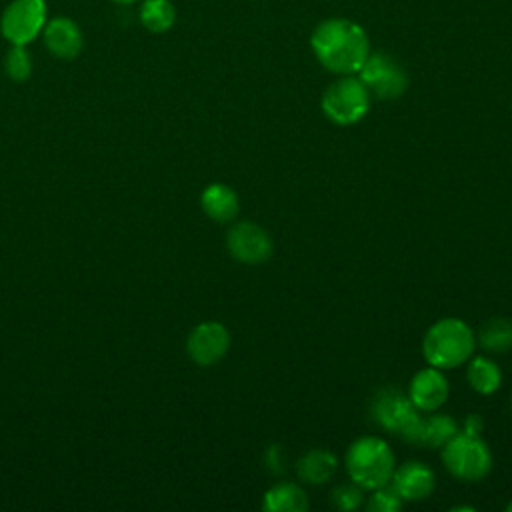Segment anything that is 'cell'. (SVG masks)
I'll list each match as a JSON object with an SVG mask.
<instances>
[{"mask_svg":"<svg viewBox=\"0 0 512 512\" xmlns=\"http://www.w3.org/2000/svg\"><path fill=\"white\" fill-rule=\"evenodd\" d=\"M320 64L336 74H356L370 54L366 32L352 20L328 18L320 22L310 38Z\"/></svg>","mask_w":512,"mask_h":512,"instance_id":"6da1fadb","label":"cell"},{"mask_svg":"<svg viewBox=\"0 0 512 512\" xmlns=\"http://www.w3.org/2000/svg\"><path fill=\"white\" fill-rule=\"evenodd\" d=\"M476 336L460 318H442L434 322L422 340V354L430 366L440 370L456 368L470 360Z\"/></svg>","mask_w":512,"mask_h":512,"instance_id":"7a4b0ae2","label":"cell"},{"mask_svg":"<svg viewBox=\"0 0 512 512\" xmlns=\"http://www.w3.org/2000/svg\"><path fill=\"white\" fill-rule=\"evenodd\" d=\"M346 470L352 482L374 490L390 482L396 462L388 442L380 436H362L346 450Z\"/></svg>","mask_w":512,"mask_h":512,"instance_id":"3957f363","label":"cell"},{"mask_svg":"<svg viewBox=\"0 0 512 512\" xmlns=\"http://www.w3.org/2000/svg\"><path fill=\"white\" fill-rule=\"evenodd\" d=\"M442 462L452 476L474 482L490 472L492 454L480 434L462 430L442 446Z\"/></svg>","mask_w":512,"mask_h":512,"instance_id":"277c9868","label":"cell"},{"mask_svg":"<svg viewBox=\"0 0 512 512\" xmlns=\"http://www.w3.org/2000/svg\"><path fill=\"white\" fill-rule=\"evenodd\" d=\"M370 108V92L354 74H344L332 82L322 94V112L340 126L356 124Z\"/></svg>","mask_w":512,"mask_h":512,"instance_id":"5b68a950","label":"cell"},{"mask_svg":"<svg viewBox=\"0 0 512 512\" xmlns=\"http://www.w3.org/2000/svg\"><path fill=\"white\" fill-rule=\"evenodd\" d=\"M46 0H12L0 16V32L12 46H28L46 26Z\"/></svg>","mask_w":512,"mask_h":512,"instance_id":"8992f818","label":"cell"},{"mask_svg":"<svg viewBox=\"0 0 512 512\" xmlns=\"http://www.w3.org/2000/svg\"><path fill=\"white\" fill-rule=\"evenodd\" d=\"M372 418L382 428L398 434L406 442H412L420 422V410L412 404L410 396L386 388L372 400Z\"/></svg>","mask_w":512,"mask_h":512,"instance_id":"52a82bcc","label":"cell"},{"mask_svg":"<svg viewBox=\"0 0 512 512\" xmlns=\"http://www.w3.org/2000/svg\"><path fill=\"white\" fill-rule=\"evenodd\" d=\"M358 78L364 82L368 92L380 100H394L408 88L406 70L384 52L368 54L358 70Z\"/></svg>","mask_w":512,"mask_h":512,"instance_id":"ba28073f","label":"cell"},{"mask_svg":"<svg viewBox=\"0 0 512 512\" xmlns=\"http://www.w3.org/2000/svg\"><path fill=\"white\" fill-rule=\"evenodd\" d=\"M228 252L234 260L244 264H260L272 256V238L256 222H238L226 236Z\"/></svg>","mask_w":512,"mask_h":512,"instance_id":"9c48e42d","label":"cell"},{"mask_svg":"<svg viewBox=\"0 0 512 512\" xmlns=\"http://www.w3.org/2000/svg\"><path fill=\"white\" fill-rule=\"evenodd\" d=\"M230 348V332L216 320L194 326L186 340L188 356L200 366H212L220 362Z\"/></svg>","mask_w":512,"mask_h":512,"instance_id":"30bf717a","label":"cell"},{"mask_svg":"<svg viewBox=\"0 0 512 512\" xmlns=\"http://www.w3.org/2000/svg\"><path fill=\"white\" fill-rule=\"evenodd\" d=\"M408 396L420 412H434L448 398V380L436 366L422 368L412 376Z\"/></svg>","mask_w":512,"mask_h":512,"instance_id":"8fae6325","label":"cell"},{"mask_svg":"<svg viewBox=\"0 0 512 512\" xmlns=\"http://www.w3.org/2000/svg\"><path fill=\"white\" fill-rule=\"evenodd\" d=\"M390 484L402 500L416 502V500H424L432 494L436 478H434V472L424 462L410 460V462H404L398 468H394Z\"/></svg>","mask_w":512,"mask_h":512,"instance_id":"7c38bea8","label":"cell"},{"mask_svg":"<svg viewBox=\"0 0 512 512\" xmlns=\"http://www.w3.org/2000/svg\"><path fill=\"white\" fill-rule=\"evenodd\" d=\"M42 38L46 48L62 60H72L82 52L84 36L80 26L66 16H56L46 22L42 30Z\"/></svg>","mask_w":512,"mask_h":512,"instance_id":"4fadbf2b","label":"cell"},{"mask_svg":"<svg viewBox=\"0 0 512 512\" xmlns=\"http://www.w3.org/2000/svg\"><path fill=\"white\" fill-rule=\"evenodd\" d=\"M200 206L204 214L216 222H230L236 218L240 202L236 192L222 182H214L202 190Z\"/></svg>","mask_w":512,"mask_h":512,"instance_id":"5bb4252c","label":"cell"},{"mask_svg":"<svg viewBox=\"0 0 512 512\" xmlns=\"http://www.w3.org/2000/svg\"><path fill=\"white\" fill-rule=\"evenodd\" d=\"M458 434V424L448 414L420 416L412 444H422L428 448H442L452 436Z\"/></svg>","mask_w":512,"mask_h":512,"instance_id":"9a60e30c","label":"cell"},{"mask_svg":"<svg viewBox=\"0 0 512 512\" xmlns=\"http://www.w3.org/2000/svg\"><path fill=\"white\" fill-rule=\"evenodd\" d=\"M338 468V460L332 452L322 448H312L300 456L296 462V472L306 484H324L328 482Z\"/></svg>","mask_w":512,"mask_h":512,"instance_id":"2e32d148","label":"cell"},{"mask_svg":"<svg viewBox=\"0 0 512 512\" xmlns=\"http://www.w3.org/2000/svg\"><path fill=\"white\" fill-rule=\"evenodd\" d=\"M262 508L268 512H304L308 508V496L294 482H278L266 490Z\"/></svg>","mask_w":512,"mask_h":512,"instance_id":"e0dca14e","label":"cell"},{"mask_svg":"<svg viewBox=\"0 0 512 512\" xmlns=\"http://www.w3.org/2000/svg\"><path fill=\"white\" fill-rule=\"evenodd\" d=\"M466 378H468V384L478 394H492L500 388L502 372L494 360L486 356H474V358L470 356Z\"/></svg>","mask_w":512,"mask_h":512,"instance_id":"ac0fdd59","label":"cell"},{"mask_svg":"<svg viewBox=\"0 0 512 512\" xmlns=\"http://www.w3.org/2000/svg\"><path fill=\"white\" fill-rule=\"evenodd\" d=\"M478 342L490 352H508L512 348V320L490 318L478 332Z\"/></svg>","mask_w":512,"mask_h":512,"instance_id":"d6986e66","label":"cell"},{"mask_svg":"<svg viewBox=\"0 0 512 512\" xmlns=\"http://www.w3.org/2000/svg\"><path fill=\"white\" fill-rule=\"evenodd\" d=\"M176 20L170 0H144L140 6V22L150 32H166Z\"/></svg>","mask_w":512,"mask_h":512,"instance_id":"ffe728a7","label":"cell"},{"mask_svg":"<svg viewBox=\"0 0 512 512\" xmlns=\"http://www.w3.org/2000/svg\"><path fill=\"white\" fill-rule=\"evenodd\" d=\"M4 68H6V74L14 82L28 80V76L32 74V58H30L26 46H12L6 54Z\"/></svg>","mask_w":512,"mask_h":512,"instance_id":"44dd1931","label":"cell"},{"mask_svg":"<svg viewBox=\"0 0 512 512\" xmlns=\"http://www.w3.org/2000/svg\"><path fill=\"white\" fill-rule=\"evenodd\" d=\"M366 508L370 512H396V510L402 508V498L398 496V492L388 482V484L372 490V494L368 496Z\"/></svg>","mask_w":512,"mask_h":512,"instance_id":"7402d4cb","label":"cell"},{"mask_svg":"<svg viewBox=\"0 0 512 512\" xmlns=\"http://www.w3.org/2000/svg\"><path fill=\"white\" fill-rule=\"evenodd\" d=\"M362 496H364L362 486H358L356 482H350V484H340L338 488H334L332 502L340 510H354L362 504Z\"/></svg>","mask_w":512,"mask_h":512,"instance_id":"603a6c76","label":"cell"},{"mask_svg":"<svg viewBox=\"0 0 512 512\" xmlns=\"http://www.w3.org/2000/svg\"><path fill=\"white\" fill-rule=\"evenodd\" d=\"M112 2H120V4H130V2H136V0H112Z\"/></svg>","mask_w":512,"mask_h":512,"instance_id":"cb8c5ba5","label":"cell"},{"mask_svg":"<svg viewBox=\"0 0 512 512\" xmlns=\"http://www.w3.org/2000/svg\"><path fill=\"white\" fill-rule=\"evenodd\" d=\"M506 510H508V512H512V502L506 506Z\"/></svg>","mask_w":512,"mask_h":512,"instance_id":"d4e9b609","label":"cell"}]
</instances>
